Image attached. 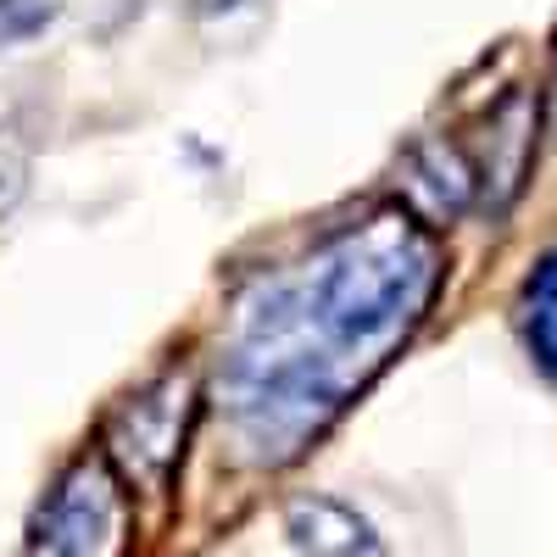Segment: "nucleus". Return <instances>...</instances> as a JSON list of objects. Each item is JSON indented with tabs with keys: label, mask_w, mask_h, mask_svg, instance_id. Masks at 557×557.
<instances>
[{
	"label": "nucleus",
	"mask_w": 557,
	"mask_h": 557,
	"mask_svg": "<svg viewBox=\"0 0 557 557\" xmlns=\"http://www.w3.org/2000/svg\"><path fill=\"white\" fill-rule=\"evenodd\" d=\"M441 240L401 201L323 240L301 278H285L318 351L362 391V380L424 323L441 290Z\"/></svg>",
	"instance_id": "nucleus-1"
},
{
	"label": "nucleus",
	"mask_w": 557,
	"mask_h": 557,
	"mask_svg": "<svg viewBox=\"0 0 557 557\" xmlns=\"http://www.w3.org/2000/svg\"><path fill=\"white\" fill-rule=\"evenodd\" d=\"M357 385L318 351L290 301V285H262L240 307L223 357V407L257 462H290L341 418Z\"/></svg>",
	"instance_id": "nucleus-2"
},
{
	"label": "nucleus",
	"mask_w": 557,
	"mask_h": 557,
	"mask_svg": "<svg viewBox=\"0 0 557 557\" xmlns=\"http://www.w3.org/2000/svg\"><path fill=\"white\" fill-rule=\"evenodd\" d=\"M190 418H196V380L190 368H168L151 385H139L107 412V457L123 480L139 491L162 496L178 474L184 441H190Z\"/></svg>",
	"instance_id": "nucleus-3"
},
{
	"label": "nucleus",
	"mask_w": 557,
	"mask_h": 557,
	"mask_svg": "<svg viewBox=\"0 0 557 557\" xmlns=\"http://www.w3.org/2000/svg\"><path fill=\"white\" fill-rule=\"evenodd\" d=\"M117 541H123V480L107 451H84L34 507L28 557H112Z\"/></svg>",
	"instance_id": "nucleus-4"
},
{
	"label": "nucleus",
	"mask_w": 557,
	"mask_h": 557,
	"mask_svg": "<svg viewBox=\"0 0 557 557\" xmlns=\"http://www.w3.org/2000/svg\"><path fill=\"white\" fill-rule=\"evenodd\" d=\"M541 117H546V96H535L530 84H513L491 101V112L480 117V134L469 139V157L480 173V201L491 218L513 212V201L524 196L535 151H541Z\"/></svg>",
	"instance_id": "nucleus-5"
},
{
	"label": "nucleus",
	"mask_w": 557,
	"mask_h": 557,
	"mask_svg": "<svg viewBox=\"0 0 557 557\" xmlns=\"http://www.w3.org/2000/svg\"><path fill=\"white\" fill-rule=\"evenodd\" d=\"M474 201H480V173L469 146H457L451 134L412 139L401 157V207L424 218L430 228H451Z\"/></svg>",
	"instance_id": "nucleus-6"
},
{
	"label": "nucleus",
	"mask_w": 557,
	"mask_h": 557,
	"mask_svg": "<svg viewBox=\"0 0 557 557\" xmlns=\"http://www.w3.org/2000/svg\"><path fill=\"white\" fill-rule=\"evenodd\" d=\"M285 541L296 557H391L374 519L330 491L285 502Z\"/></svg>",
	"instance_id": "nucleus-7"
},
{
	"label": "nucleus",
	"mask_w": 557,
	"mask_h": 557,
	"mask_svg": "<svg viewBox=\"0 0 557 557\" xmlns=\"http://www.w3.org/2000/svg\"><path fill=\"white\" fill-rule=\"evenodd\" d=\"M519 312H524V335H530V351L541 362V374L557 380V246L535 262V273L524 278V296H519Z\"/></svg>",
	"instance_id": "nucleus-8"
},
{
	"label": "nucleus",
	"mask_w": 557,
	"mask_h": 557,
	"mask_svg": "<svg viewBox=\"0 0 557 557\" xmlns=\"http://www.w3.org/2000/svg\"><path fill=\"white\" fill-rule=\"evenodd\" d=\"M57 23V0H0V51H17Z\"/></svg>",
	"instance_id": "nucleus-9"
},
{
	"label": "nucleus",
	"mask_w": 557,
	"mask_h": 557,
	"mask_svg": "<svg viewBox=\"0 0 557 557\" xmlns=\"http://www.w3.org/2000/svg\"><path fill=\"white\" fill-rule=\"evenodd\" d=\"M246 0H190V12L196 17H228V12H240Z\"/></svg>",
	"instance_id": "nucleus-10"
},
{
	"label": "nucleus",
	"mask_w": 557,
	"mask_h": 557,
	"mask_svg": "<svg viewBox=\"0 0 557 557\" xmlns=\"http://www.w3.org/2000/svg\"><path fill=\"white\" fill-rule=\"evenodd\" d=\"M546 117L557 128V45H552V78H546Z\"/></svg>",
	"instance_id": "nucleus-11"
}]
</instances>
